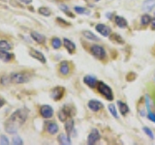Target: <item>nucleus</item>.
<instances>
[{
  "label": "nucleus",
  "instance_id": "6ab92c4d",
  "mask_svg": "<svg viewBox=\"0 0 155 145\" xmlns=\"http://www.w3.org/2000/svg\"><path fill=\"white\" fill-rule=\"evenodd\" d=\"M114 21H115L116 25H117L118 27H120V28H126V27L128 26L127 21H126L124 18L120 17V16H116L114 18Z\"/></svg>",
  "mask_w": 155,
  "mask_h": 145
},
{
  "label": "nucleus",
  "instance_id": "e433bc0d",
  "mask_svg": "<svg viewBox=\"0 0 155 145\" xmlns=\"http://www.w3.org/2000/svg\"><path fill=\"white\" fill-rule=\"evenodd\" d=\"M4 104H5V102L1 98H0V108H2V106L4 105Z\"/></svg>",
  "mask_w": 155,
  "mask_h": 145
},
{
  "label": "nucleus",
  "instance_id": "9d476101",
  "mask_svg": "<svg viewBox=\"0 0 155 145\" xmlns=\"http://www.w3.org/2000/svg\"><path fill=\"white\" fill-rule=\"evenodd\" d=\"M29 54H30V56L33 57L34 59L40 61L41 63H43V64H45V63L47 62L45 55H44L41 51L35 50V48H30V50H29Z\"/></svg>",
  "mask_w": 155,
  "mask_h": 145
},
{
  "label": "nucleus",
  "instance_id": "ddd939ff",
  "mask_svg": "<svg viewBox=\"0 0 155 145\" xmlns=\"http://www.w3.org/2000/svg\"><path fill=\"white\" fill-rule=\"evenodd\" d=\"M63 45H64V47L66 48V50L69 51V53L75 52V50H76V45L71 40H69V39H67V38L63 39Z\"/></svg>",
  "mask_w": 155,
  "mask_h": 145
},
{
  "label": "nucleus",
  "instance_id": "4468645a",
  "mask_svg": "<svg viewBox=\"0 0 155 145\" xmlns=\"http://www.w3.org/2000/svg\"><path fill=\"white\" fill-rule=\"evenodd\" d=\"M59 72L62 76H68L70 74V66L67 61H63L59 65Z\"/></svg>",
  "mask_w": 155,
  "mask_h": 145
},
{
  "label": "nucleus",
  "instance_id": "aec40b11",
  "mask_svg": "<svg viewBox=\"0 0 155 145\" xmlns=\"http://www.w3.org/2000/svg\"><path fill=\"white\" fill-rule=\"evenodd\" d=\"M58 130H59L58 125L54 122H50L47 125V130H48V133L51 134H55L58 132Z\"/></svg>",
  "mask_w": 155,
  "mask_h": 145
},
{
  "label": "nucleus",
  "instance_id": "bb28decb",
  "mask_svg": "<svg viewBox=\"0 0 155 145\" xmlns=\"http://www.w3.org/2000/svg\"><path fill=\"white\" fill-rule=\"evenodd\" d=\"M38 12L39 14H43V16H45V17H50L51 16V10L47 8V7H40L38 9Z\"/></svg>",
  "mask_w": 155,
  "mask_h": 145
},
{
  "label": "nucleus",
  "instance_id": "2eb2a0df",
  "mask_svg": "<svg viewBox=\"0 0 155 145\" xmlns=\"http://www.w3.org/2000/svg\"><path fill=\"white\" fill-rule=\"evenodd\" d=\"M14 57V54L10 53L9 50H0V60L3 62H10Z\"/></svg>",
  "mask_w": 155,
  "mask_h": 145
},
{
  "label": "nucleus",
  "instance_id": "f704fd0d",
  "mask_svg": "<svg viewBox=\"0 0 155 145\" xmlns=\"http://www.w3.org/2000/svg\"><path fill=\"white\" fill-rule=\"evenodd\" d=\"M150 25L153 30H155V18H151V21H150Z\"/></svg>",
  "mask_w": 155,
  "mask_h": 145
},
{
  "label": "nucleus",
  "instance_id": "7c9ffc66",
  "mask_svg": "<svg viewBox=\"0 0 155 145\" xmlns=\"http://www.w3.org/2000/svg\"><path fill=\"white\" fill-rule=\"evenodd\" d=\"M13 144L15 145H22L23 144V140L18 137V135H16V137H13Z\"/></svg>",
  "mask_w": 155,
  "mask_h": 145
},
{
  "label": "nucleus",
  "instance_id": "473e14b6",
  "mask_svg": "<svg viewBox=\"0 0 155 145\" xmlns=\"http://www.w3.org/2000/svg\"><path fill=\"white\" fill-rule=\"evenodd\" d=\"M143 132H144L145 134H147L148 137H149L150 138H151V139H153V138H154V134H153V132H152V130H150L149 128L144 127V128H143Z\"/></svg>",
  "mask_w": 155,
  "mask_h": 145
},
{
  "label": "nucleus",
  "instance_id": "dca6fc26",
  "mask_svg": "<svg viewBox=\"0 0 155 145\" xmlns=\"http://www.w3.org/2000/svg\"><path fill=\"white\" fill-rule=\"evenodd\" d=\"M30 36L31 38L33 39L34 41H35L36 43L38 44H43V43H45L46 41V37L43 35V34H40V33H38L36 31H32L30 33Z\"/></svg>",
  "mask_w": 155,
  "mask_h": 145
},
{
  "label": "nucleus",
  "instance_id": "f257e3e1",
  "mask_svg": "<svg viewBox=\"0 0 155 145\" xmlns=\"http://www.w3.org/2000/svg\"><path fill=\"white\" fill-rule=\"evenodd\" d=\"M28 116V110L25 108L17 109L15 112L11 114V116L7 120L5 124V130L8 134H15L18 133V129L25 123Z\"/></svg>",
  "mask_w": 155,
  "mask_h": 145
},
{
  "label": "nucleus",
  "instance_id": "f3484780",
  "mask_svg": "<svg viewBox=\"0 0 155 145\" xmlns=\"http://www.w3.org/2000/svg\"><path fill=\"white\" fill-rule=\"evenodd\" d=\"M57 140H58V142L62 145H71L72 144L70 135H68V134H59L57 137Z\"/></svg>",
  "mask_w": 155,
  "mask_h": 145
},
{
  "label": "nucleus",
  "instance_id": "423d86ee",
  "mask_svg": "<svg viewBox=\"0 0 155 145\" xmlns=\"http://www.w3.org/2000/svg\"><path fill=\"white\" fill-rule=\"evenodd\" d=\"M72 116V109L69 105H65L59 110L58 112V118L61 122H64L68 118H70Z\"/></svg>",
  "mask_w": 155,
  "mask_h": 145
},
{
  "label": "nucleus",
  "instance_id": "6e6552de",
  "mask_svg": "<svg viewBox=\"0 0 155 145\" xmlns=\"http://www.w3.org/2000/svg\"><path fill=\"white\" fill-rule=\"evenodd\" d=\"M40 114L43 118L45 119H50L53 116V109L51 105H44L40 108Z\"/></svg>",
  "mask_w": 155,
  "mask_h": 145
},
{
  "label": "nucleus",
  "instance_id": "cd10ccee",
  "mask_svg": "<svg viewBox=\"0 0 155 145\" xmlns=\"http://www.w3.org/2000/svg\"><path fill=\"white\" fill-rule=\"evenodd\" d=\"M150 21H151V18H150L149 14H143L142 18H140V23H142L143 26L148 25Z\"/></svg>",
  "mask_w": 155,
  "mask_h": 145
},
{
  "label": "nucleus",
  "instance_id": "2f4dec72",
  "mask_svg": "<svg viewBox=\"0 0 155 145\" xmlns=\"http://www.w3.org/2000/svg\"><path fill=\"white\" fill-rule=\"evenodd\" d=\"M10 142H9V138L6 137V135L2 134L1 137H0V144L2 145H8Z\"/></svg>",
  "mask_w": 155,
  "mask_h": 145
},
{
  "label": "nucleus",
  "instance_id": "5701e85b",
  "mask_svg": "<svg viewBox=\"0 0 155 145\" xmlns=\"http://www.w3.org/2000/svg\"><path fill=\"white\" fill-rule=\"evenodd\" d=\"M12 44L9 43L8 41H5V40H1L0 41V50H12Z\"/></svg>",
  "mask_w": 155,
  "mask_h": 145
},
{
  "label": "nucleus",
  "instance_id": "c85d7f7f",
  "mask_svg": "<svg viewBox=\"0 0 155 145\" xmlns=\"http://www.w3.org/2000/svg\"><path fill=\"white\" fill-rule=\"evenodd\" d=\"M109 110H110V114L114 116V118H116L117 119L118 118V114H117V110H116V108H115V106L113 105V104H110L109 105Z\"/></svg>",
  "mask_w": 155,
  "mask_h": 145
},
{
  "label": "nucleus",
  "instance_id": "1a4fd4ad",
  "mask_svg": "<svg viewBox=\"0 0 155 145\" xmlns=\"http://www.w3.org/2000/svg\"><path fill=\"white\" fill-rule=\"evenodd\" d=\"M95 29H96V31L99 34H101L103 37H110L111 33V29L108 25H106V24H103V23L97 24L95 26Z\"/></svg>",
  "mask_w": 155,
  "mask_h": 145
},
{
  "label": "nucleus",
  "instance_id": "9b49d317",
  "mask_svg": "<svg viewBox=\"0 0 155 145\" xmlns=\"http://www.w3.org/2000/svg\"><path fill=\"white\" fill-rule=\"evenodd\" d=\"M87 105H88L89 109L91 111H93V112H97V111L104 108V105L98 100H90L88 102V104H87Z\"/></svg>",
  "mask_w": 155,
  "mask_h": 145
},
{
  "label": "nucleus",
  "instance_id": "39448f33",
  "mask_svg": "<svg viewBox=\"0 0 155 145\" xmlns=\"http://www.w3.org/2000/svg\"><path fill=\"white\" fill-rule=\"evenodd\" d=\"M101 139V134L97 129H92L87 137V143L89 145H94Z\"/></svg>",
  "mask_w": 155,
  "mask_h": 145
},
{
  "label": "nucleus",
  "instance_id": "c9c22d12",
  "mask_svg": "<svg viewBox=\"0 0 155 145\" xmlns=\"http://www.w3.org/2000/svg\"><path fill=\"white\" fill-rule=\"evenodd\" d=\"M19 1L24 3V4H30L32 2V0H19Z\"/></svg>",
  "mask_w": 155,
  "mask_h": 145
},
{
  "label": "nucleus",
  "instance_id": "4c0bfd02",
  "mask_svg": "<svg viewBox=\"0 0 155 145\" xmlns=\"http://www.w3.org/2000/svg\"><path fill=\"white\" fill-rule=\"evenodd\" d=\"M95 1H98V0H95Z\"/></svg>",
  "mask_w": 155,
  "mask_h": 145
},
{
  "label": "nucleus",
  "instance_id": "72a5a7b5",
  "mask_svg": "<svg viewBox=\"0 0 155 145\" xmlns=\"http://www.w3.org/2000/svg\"><path fill=\"white\" fill-rule=\"evenodd\" d=\"M148 118L152 121V122H154L155 123V114L154 113H152V112H149L148 113Z\"/></svg>",
  "mask_w": 155,
  "mask_h": 145
},
{
  "label": "nucleus",
  "instance_id": "f03ea898",
  "mask_svg": "<svg viewBox=\"0 0 155 145\" xmlns=\"http://www.w3.org/2000/svg\"><path fill=\"white\" fill-rule=\"evenodd\" d=\"M97 90L99 91V93L101 95H103L107 100L109 101H113L114 100V93H113V90L111 88L107 85L105 82L103 81H98V84H97Z\"/></svg>",
  "mask_w": 155,
  "mask_h": 145
},
{
  "label": "nucleus",
  "instance_id": "4be33fe9",
  "mask_svg": "<svg viewBox=\"0 0 155 145\" xmlns=\"http://www.w3.org/2000/svg\"><path fill=\"white\" fill-rule=\"evenodd\" d=\"M82 35H84L87 40H90V41H99V38L97 37L95 34H93L91 31L88 30H85L82 32Z\"/></svg>",
  "mask_w": 155,
  "mask_h": 145
},
{
  "label": "nucleus",
  "instance_id": "7ed1b4c3",
  "mask_svg": "<svg viewBox=\"0 0 155 145\" xmlns=\"http://www.w3.org/2000/svg\"><path fill=\"white\" fill-rule=\"evenodd\" d=\"M11 77V81L13 83H17V84H22L25 83L29 80V76L25 72H12L10 75Z\"/></svg>",
  "mask_w": 155,
  "mask_h": 145
},
{
  "label": "nucleus",
  "instance_id": "a878e982",
  "mask_svg": "<svg viewBox=\"0 0 155 145\" xmlns=\"http://www.w3.org/2000/svg\"><path fill=\"white\" fill-rule=\"evenodd\" d=\"M74 11L79 14H90L89 10H87L86 8H84V7H75Z\"/></svg>",
  "mask_w": 155,
  "mask_h": 145
},
{
  "label": "nucleus",
  "instance_id": "412c9836",
  "mask_svg": "<svg viewBox=\"0 0 155 145\" xmlns=\"http://www.w3.org/2000/svg\"><path fill=\"white\" fill-rule=\"evenodd\" d=\"M117 105H118V108H119V111L120 113L122 114L123 116H126V114H127L129 112V108L128 105H126L124 102L122 101H118L117 102Z\"/></svg>",
  "mask_w": 155,
  "mask_h": 145
},
{
  "label": "nucleus",
  "instance_id": "f8f14e48",
  "mask_svg": "<svg viewBox=\"0 0 155 145\" xmlns=\"http://www.w3.org/2000/svg\"><path fill=\"white\" fill-rule=\"evenodd\" d=\"M84 82L90 88H95V87H97V84H98V80L93 76H85L84 79Z\"/></svg>",
  "mask_w": 155,
  "mask_h": 145
},
{
  "label": "nucleus",
  "instance_id": "a211bd4d",
  "mask_svg": "<svg viewBox=\"0 0 155 145\" xmlns=\"http://www.w3.org/2000/svg\"><path fill=\"white\" fill-rule=\"evenodd\" d=\"M73 129H74V119L70 117L65 121V130L68 135H70L72 134Z\"/></svg>",
  "mask_w": 155,
  "mask_h": 145
},
{
  "label": "nucleus",
  "instance_id": "20e7f679",
  "mask_svg": "<svg viewBox=\"0 0 155 145\" xmlns=\"http://www.w3.org/2000/svg\"><path fill=\"white\" fill-rule=\"evenodd\" d=\"M90 52L94 57L100 60H103L104 58H106L107 55L105 48L100 45H92L90 47Z\"/></svg>",
  "mask_w": 155,
  "mask_h": 145
},
{
  "label": "nucleus",
  "instance_id": "c756f323",
  "mask_svg": "<svg viewBox=\"0 0 155 145\" xmlns=\"http://www.w3.org/2000/svg\"><path fill=\"white\" fill-rule=\"evenodd\" d=\"M11 77H10V76H3L1 79H0V83H1L2 85H8L11 83Z\"/></svg>",
  "mask_w": 155,
  "mask_h": 145
},
{
  "label": "nucleus",
  "instance_id": "b1692460",
  "mask_svg": "<svg viewBox=\"0 0 155 145\" xmlns=\"http://www.w3.org/2000/svg\"><path fill=\"white\" fill-rule=\"evenodd\" d=\"M155 6V0H144L143 9L145 11H150Z\"/></svg>",
  "mask_w": 155,
  "mask_h": 145
},
{
  "label": "nucleus",
  "instance_id": "393cba45",
  "mask_svg": "<svg viewBox=\"0 0 155 145\" xmlns=\"http://www.w3.org/2000/svg\"><path fill=\"white\" fill-rule=\"evenodd\" d=\"M63 42L60 40L59 38H53L51 40V46L52 47L54 48V50H58V48H60L61 46H62Z\"/></svg>",
  "mask_w": 155,
  "mask_h": 145
},
{
  "label": "nucleus",
  "instance_id": "0eeeda50",
  "mask_svg": "<svg viewBox=\"0 0 155 145\" xmlns=\"http://www.w3.org/2000/svg\"><path fill=\"white\" fill-rule=\"evenodd\" d=\"M64 93H65V89L63 88V87L57 86V87H54V88L51 91V97L52 100L59 101L63 98Z\"/></svg>",
  "mask_w": 155,
  "mask_h": 145
}]
</instances>
